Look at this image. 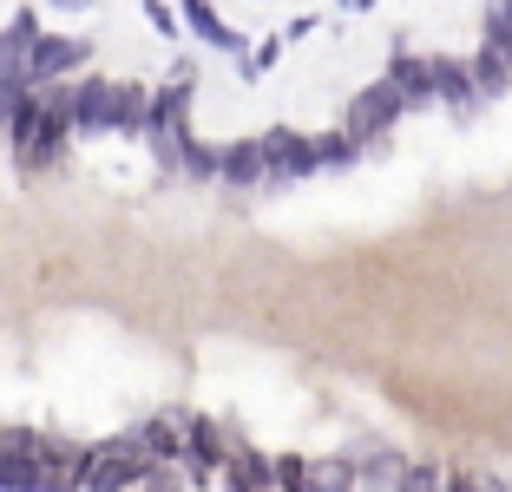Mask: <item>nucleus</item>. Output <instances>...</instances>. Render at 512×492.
Segmentation results:
<instances>
[{
    "label": "nucleus",
    "mask_w": 512,
    "mask_h": 492,
    "mask_svg": "<svg viewBox=\"0 0 512 492\" xmlns=\"http://www.w3.org/2000/svg\"><path fill=\"white\" fill-rule=\"evenodd\" d=\"M151 473H158V466L145 460L138 433H125V440H106V447H92V453H86L79 492H132V486H145Z\"/></svg>",
    "instance_id": "obj_1"
},
{
    "label": "nucleus",
    "mask_w": 512,
    "mask_h": 492,
    "mask_svg": "<svg viewBox=\"0 0 512 492\" xmlns=\"http://www.w3.org/2000/svg\"><path fill=\"white\" fill-rule=\"evenodd\" d=\"M401 105H407V99L388 86V79H381V86H368L362 99H355V112H348V125H342V132L355 138V145H368L375 132H388V125L401 119Z\"/></svg>",
    "instance_id": "obj_2"
},
{
    "label": "nucleus",
    "mask_w": 512,
    "mask_h": 492,
    "mask_svg": "<svg viewBox=\"0 0 512 492\" xmlns=\"http://www.w3.org/2000/svg\"><path fill=\"white\" fill-rule=\"evenodd\" d=\"M79 60H86V46H79V40H66V33H46V40L33 46V79H60V73H73Z\"/></svg>",
    "instance_id": "obj_3"
},
{
    "label": "nucleus",
    "mask_w": 512,
    "mask_h": 492,
    "mask_svg": "<svg viewBox=\"0 0 512 492\" xmlns=\"http://www.w3.org/2000/svg\"><path fill=\"white\" fill-rule=\"evenodd\" d=\"M256 178H270V158H263V145L224 151V184H230V191H243V184H256Z\"/></svg>",
    "instance_id": "obj_4"
},
{
    "label": "nucleus",
    "mask_w": 512,
    "mask_h": 492,
    "mask_svg": "<svg viewBox=\"0 0 512 492\" xmlns=\"http://www.w3.org/2000/svg\"><path fill=\"white\" fill-rule=\"evenodd\" d=\"M388 86L401 92L407 105H414V99H434V66H427V60H394L388 66Z\"/></svg>",
    "instance_id": "obj_5"
},
{
    "label": "nucleus",
    "mask_w": 512,
    "mask_h": 492,
    "mask_svg": "<svg viewBox=\"0 0 512 492\" xmlns=\"http://www.w3.org/2000/svg\"><path fill=\"white\" fill-rule=\"evenodd\" d=\"M40 486H46V466L7 460V453H0V492H40Z\"/></svg>",
    "instance_id": "obj_6"
},
{
    "label": "nucleus",
    "mask_w": 512,
    "mask_h": 492,
    "mask_svg": "<svg viewBox=\"0 0 512 492\" xmlns=\"http://www.w3.org/2000/svg\"><path fill=\"white\" fill-rule=\"evenodd\" d=\"M355 479H348V466L342 460H322V466H309L302 473V492H348Z\"/></svg>",
    "instance_id": "obj_7"
},
{
    "label": "nucleus",
    "mask_w": 512,
    "mask_h": 492,
    "mask_svg": "<svg viewBox=\"0 0 512 492\" xmlns=\"http://www.w3.org/2000/svg\"><path fill=\"white\" fill-rule=\"evenodd\" d=\"M434 92H447L453 105H467L473 99V79L460 73V66H447V60H434Z\"/></svg>",
    "instance_id": "obj_8"
},
{
    "label": "nucleus",
    "mask_w": 512,
    "mask_h": 492,
    "mask_svg": "<svg viewBox=\"0 0 512 492\" xmlns=\"http://www.w3.org/2000/svg\"><path fill=\"white\" fill-rule=\"evenodd\" d=\"M309 145H316V164H348L355 151H362L348 132H322V138H309Z\"/></svg>",
    "instance_id": "obj_9"
},
{
    "label": "nucleus",
    "mask_w": 512,
    "mask_h": 492,
    "mask_svg": "<svg viewBox=\"0 0 512 492\" xmlns=\"http://www.w3.org/2000/svg\"><path fill=\"white\" fill-rule=\"evenodd\" d=\"M184 20H191V27H197V33H204V40H217V46H243V40H237V33H230V27H224V20H217V14H211V7H184Z\"/></svg>",
    "instance_id": "obj_10"
},
{
    "label": "nucleus",
    "mask_w": 512,
    "mask_h": 492,
    "mask_svg": "<svg viewBox=\"0 0 512 492\" xmlns=\"http://www.w3.org/2000/svg\"><path fill=\"white\" fill-rule=\"evenodd\" d=\"M145 492H178V486H171V479H165V466H158V473L145 479Z\"/></svg>",
    "instance_id": "obj_11"
},
{
    "label": "nucleus",
    "mask_w": 512,
    "mask_h": 492,
    "mask_svg": "<svg viewBox=\"0 0 512 492\" xmlns=\"http://www.w3.org/2000/svg\"><path fill=\"white\" fill-rule=\"evenodd\" d=\"M224 492H256V486H243V479H230V473H224Z\"/></svg>",
    "instance_id": "obj_12"
}]
</instances>
